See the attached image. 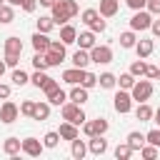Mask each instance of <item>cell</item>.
Returning a JSON list of instances; mask_svg holds the SVG:
<instances>
[{"instance_id":"obj_1","label":"cell","mask_w":160,"mask_h":160,"mask_svg":"<svg viewBox=\"0 0 160 160\" xmlns=\"http://www.w3.org/2000/svg\"><path fill=\"white\" fill-rule=\"evenodd\" d=\"M78 12H80V8H78L75 0H55L52 8H50V15H52L55 25H65V22L72 20Z\"/></svg>"},{"instance_id":"obj_2","label":"cell","mask_w":160,"mask_h":160,"mask_svg":"<svg viewBox=\"0 0 160 160\" xmlns=\"http://www.w3.org/2000/svg\"><path fill=\"white\" fill-rule=\"evenodd\" d=\"M80 20H82V22H85L92 32H105V20H102L100 10L88 8V10H82V12H80Z\"/></svg>"},{"instance_id":"obj_3","label":"cell","mask_w":160,"mask_h":160,"mask_svg":"<svg viewBox=\"0 0 160 160\" xmlns=\"http://www.w3.org/2000/svg\"><path fill=\"white\" fill-rule=\"evenodd\" d=\"M62 120H70V122H75L78 128L88 120L85 118V112H82V105H78V102H72V100H68V102H62Z\"/></svg>"},{"instance_id":"obj_4","label":"cell","mask_w":160,"mask_h":160,"mask_svg":"<svg viewBox=\"0 0 160 160\" xmlns=\"http://www.w3.org/2000/svg\"><path fill=\"white\" fill-rule=\"evenodd\" d=\"M130 95L135 102H148L152 98V82L150 80H135V85L130 88Z\"/></svg>"},{"instance_id":"obj_5","label":"cell","mask_w":160,"mask_h":160,"mask_svg":"<svg viewBox=\"0 0 160 160\" xmlns=\"http://www.w3.org/2000/svg\"><path fill=\"white\" fill-rule=\"evenodd\" d=\"M150 25H152V15H150L148 10H135V12H132V18H130V30L142 32V30H150Z\"/></svg>"},{"instance_id":"obj_6","label":"cell","mask_w":160,"mask_h":160,"mask_svg":"<svg viewBox=\"0 0 160 160\" xmlns=\"http://www.w3.org/2000/svg\"><path fill=\"white\" fill-rule=\"evenodd\" d=\"M112 108H115L120 115H128V112L132 110V95L120 88V90L115 92V98H112Z\"/></svg>"},{"instance_id":"obj_7","label":"cell","mask_w":160,"mask_h":160,"mask_svg":"<svg viewBox=\"0 0 160 160\" xmlns=\"http://www.w3.org/2000/svg\"><path fill=\"white\" fill-rule=\"evenodd\" d=\"M108 120L105 118H95V120H85L82 122V132L88 135V138H92V135H105L108 132Z\"/></svg>"},{"instance_id":"obj_8","label":"cell","mask_w":160,"mask_h":160,"mask_svg":"<svg viewBox=\"0 0 160 160\" xmlns=\"http://www.w3.org/2000/svg\"><path fill=\"white\" fill-rule=\"evenodd\" d=\"M90 60L98 62V65L112 62V50H110V45H95V48L90 50Z\"/></svg>"},{"instance_id":"obj_9","label":"cell","mask_w":160,"mask_h":160,"mask_svg":"<svg viewBox=\"0 0 160 160\" xmlns=\"http://www.w3.org/2000/svg\"><path fill=\"white\" fill-rule=\"evenodd\" d=\"M18 115H20V108H18L12 100H5V102H2V108H0V122L10 125V122H15V120H18Z\"/></svg>"},{"instance_id":"obj_10","label":"cell","mask_w":160,"mask_h":160,"mask_svg":"<svg viewBox=\"0 0 160 160\" xmlns=\"http://www.w3.org/2000/svg\"><path fill=\"white\" fill-rule=\"evenodd\" d=\"M45 150V142L38 140V138H25L22 140V152L30 155V158H40V152Z\"/></svg>"},{"instance_id":"obj_11","label":"cell","mask_w":160,"mask_h":160,"mask_svg":"<svg viewBox=\"0 0 160 160\" xmlns=\"http://www.w3.org/2000/svg\"><path fill=\"white\" fill-rule=\"evenodd\" d=\"M2 152H5V155H10V158H18V155L22 152V140H20V138H15V135L5 138V140H2Z\"/></svg>"},{"instance_id":"obj_12","label":"cell","mask_w":160,"mask_h":160,"mask_svg":"<svg viewBox=\"0 0 160 160\" xmlns=\"http://www.w3.org/2000/svg\"><path fill=\"white\" fill-rule=\"evenodd\" d=\"M88 152H92V155H105V152H108V140H105L102 135H92V138L88 140Z\"/></svg>"},{"instance_id":"obj_13","label":"cell","mask_w":160,"mask_h":160,"mask_svg":"<svg viewBox=\"0 0 160 160\" xmlns=\"http://www.w3.org/2000/svg\"><path fill=\"white\" fill-rule=\"evenodd\" d=\"M32 40V48H35V52H48L50 50V38H48V32H40V30H35V35L30 38Z\"/></svg>"},{"instance_id":"obj_14","label":"cell","mask_w":160,"mask_h":160,"mask_svg":"<svg viewBox=\"0 0 160 160\" xmlns=\"http://www.w3.org/2000/svg\"><path fill=\"white\" fill-rule=\"evenodd\" d=\"M82 50H92L95 45H98V40H95V32L92 30H85V32H78V40H75Z\"/></svg>"},{"instance_id":"obj_15","label":"cell","mask_w":160,"mask_h":160,"mask_svg":"<svg viewBox=\"0 0 160 160\" xmlns=\"http://www.w3.org/2000/svg\"><path fill=\"white\" fill-rule=\"evenodd\" d=\"M60 138L62 140H75V138H80V130H78V125L75 122H70V120H65L62 125H60Z\"/></svg>"},{"instance_id":"obj_16","label":"cell","mask_w":160,"mask_h":160,"mask_svg":"<svg viewBox=\"0 0 160 160\" xmlns=\"http://www.w3.org/2000/svg\"><path fill=\"white\" fill-rule=\"evenodd\" d=\"M70 155H72L75 160H82V158L88 155V142H85V140H80V138L70 140Z\"/></svg>"},{"instance_id":"obj_17","label":"cell","mask_w":160,"mask_h":160,"mask_svg":"<svg viewBox=\"0 0 160 160\" xmlns=\"http://www.w3.org/2000/svg\"><path fill=\"white\" fill-rule=\"evenodd\" d=\"M100 15L102 18H112V15H118V10H120V0H100Z\"/></svg>"},{"instance_id":"obj_18","label":"cell","mask_w":160,"mask_h":160,"mask_svg":"<svg viewBox=\"0 0 160 160\" xmlns=\"http://www.w3.org/2000/svg\"><path fill=\"white\" fill-rule=\"evenodd\" d=\"M152 48H155V42H152V40H148V38L135 42V52H138V58H142V60L152 55Z\"/></svg>"},{"instance_id":"obj_19","label":"cell","mask_w":160,"mask_h":160,"mask_svg":"<svg viewBox=\"0 0 160 160\" xmlns=\"http://www.w3.org/2000/svg\"><path fill=\"white\" fill-rule=\"evenodd\" d=\"M88 62H92V60H90V50H82V48H78V50L72 52V65L85 70V68H88Z\"/></svg>"},{"instance_id":"obj_20","label":"cell","mask_w":160,"mask_h":160,"mask_svg":"<svg viewBox=\"0 0 160 160\" xmlns=\"http://www.w3.org/2000/svg\"><path fill=\"white\" fill-rule=\"evenodd\" d=\"M68 98H70L72 102L82 105V102H88V88H82V85L78 82V85H72V90L68 92Z\"/></svg>"},{"instance_id":"obj_21","label":"cell","mask_w":160,"mask_h":160,"mask_svg":"<svg viewBox=\"0 0 160 160\" xmlns=\"http://www.w3.org/2000/svg\"><path fill=\"white\" fill-rule=\"evenodd\" d=\"M152 115H155V110H152L148 102H138V108H135V118H138L140 122H150Z\"/></svg>"},{"instance_id":"obj_22","label":"cell","mask_w":160,"mask_h":160,"mask_svg":"<svg viewBox=\"0 0 160 160\" xmlns=\"http://www.w3.org/2000/svg\"><path fill=\"white\" fill-rule=\"evenodd\" d=\"M5 52L22 55V40H20L18 35H10V38H5Z\"/></svg>"},{"instance_id":"obj_23","label":"cell","mask_w":160,"mask_h":160,"mask_svg":"<svg viewBox=\"0 0 160 160\" xmlns=\"http://www.w3.org/2000/svg\"><path fill=\"white\" fill-rule=\"evenodd\" d=\"M60 40H62L65 45H72V42L78 40V30H75L72 25H68V22H65V25L60 28Z\"/></svg>"},{"instance_id":"obj_24","label":"cell","mask_w":160,"mask_h":160,"mask_svg":"<svg viewBox=\"0 0 160 160\" xmlns=\"http://www.w3.org/2000/svg\"><path fill=\"white\" fill-rule=\"evenodd\" d=\"M82 72H85L82 68H70V70L62 72V80H65L68 85H78V82L82 80Z\"/></svg>"},{"instance_id":"obj_25","label":"cell","mask_w":160,"mask_h":160,"mask_svg":"<svg viewBox=\"0 0 160 160\" xmlns=\"http://www.w3.org/2000/svg\"><path fill=\"white\" fill-rule=\"evenodd\" d=\"M125 142H128V145H130L132 150H140V148H142V145H145L148 140H145V135H142V132L132 130V132H128V140H125Z\"/></svg>"},{"instance_id":"obj_26","label":"cell","mask_w":160,"mask_h":160,"mask_svg":"<svg viewBox=\"0 0 160 160\" xmlns=\"http://www.w3.org/2000/svg\"><path fill=\"white\" fill-rule=\"evenodd\" d=\"M10 80H12V85L22 88V85H28V82H30V75H28L25 70H20V68H12V75H10Z\"/></svg>"},{"instance_id":"obj_27","label":"cell","mask_w":160,"mask_h":160,"mask_svg":"<svg viewBox=\"0 0 160 160\" xmlns=\"http://www.w3.org/2000/svg\"><path fill=\"white\" fill-rule=\"evenodd\" d=\"M98 85L105 88V90H112V88L118 85V78H115L112 72H102V75H98Z\"/></svg>"},{"instance_id":"obj_28","label":"cell","mask_w":160,"mask_h":160,"mask_svg":"<svg viewBox=\"0 0 160 160\" xmlns=\"http://www.w3.org/2000/svg\"><path fill=\"white\" fill-rule=\"evenodd\" d=\"M50 118V102H35L32 120H48Z\"/></svg>"},{"instance_id":"obj_29","label":"cell","mask_w":160,"mask_h":160,"mask_svg":"<svg viewBox=\"0 0 160 160\" xmlns=\"http://www.w3.org/2000/svg\"><path fill=\"white\" fill-rule=\"evenodd\" d=\"M12 20H15V10H12V5H10V2L0 5V25H8V22H12Z\"/></svg>"},{"instance_id":"obj_30","label":"cell","mask_w":160,"mask_h":160,"mask_svg":"<svg viewBox=\"0 0 160 160\" xmlns=\"http://www.w3.org/2000/svg\"><path fill=\"white\" fill-rule=\"evenodd\" d=\"M35 25H38V30H40V32H50V30L55 28V20H52V15H40Z\"/></svg>"},{"instance_id":"obj_31","label":"cell","mask_w":160,"mask_h":160,"mask_svg":"<svg viewBox=\"0 0 160 160\" xmlns=\"http://www.w3.org/2000/svg\"><path fill=\"white\" fill-rule=\"evenodd\" d=\"M135 42H138V38H135V30H125V32H120V48H135Z\"/></svg>"},{"instance_id":"obj_32","label":"cell","mask_w":160,"mask_h":160,"mask_svg":"<svg viewBox=\"0 0 160 160\" xmlns=\"http://www.w3.org/2000/svg\"><path fill=\"white\" fill-rule=\"evenodd\" d=\"M45 60H48V65H50V68H55V65H60V62L65 60V52H60V50H52V48H50V50L45 52Z\"/></svg>"},{"instance_id":"obj_33","label":"cell","mask_w":160,"mask_h":160,"mask_svg":"<svg viewBox=\"0 0 160 160\" xmlns=\"http://www.w3.org/2000/svg\"><path fill=\"white\" fill-rule=\"evenodd\" d=\"M48 102H50V105H60V108H62V102H68V92H65L62 88H58L55 92H50V95H48Z\"/></svg>"},{"instance_id":"obj_34","label":"cell","mask_w":160,"mask_h":160,"mask_svg":"<svg viewBox=\"0 0 160 160\" xmlns=\"http://www.w3.org/2000/svg\"><path fill=\"white\" fill-rule=\"evenodd\" d=\"M48 80H50V75H48L45 70H35V72H32V78H30V82H32V85H35L38 90H40V88H42V85H45Z\"/></svg>"},{"instance_id":"obj_35","label":"cell","mask_w":160,"mask_h":160,"mask_svg":"<svg viewBox=\"0 0 160 160\" xmlns=\"http://www.w3.org/2000/svg\"><path fill=\"white\" fill-rule=\"evenodd\" d=\"M135 80H138V78H135V75H132V72L128 70V72H122V75L118 78V85H120L122 90H130V88L135 85Z\"/></svg>"},{"instance_id":"obj_36","label":"cell","mask_w":160,"mask_h":160,"mask_svg":"<svg viewBox=\"0 0 160 160\" xmlns=\"http://www.w3.org/2000/svg\"><path fill=\"white\" fill-rule=\"evenodd\" d=\"M132 152H135V150H132V148H130L128 142H122V145H118V148L112 150V155H115L118 160H128V158H130Z\"/></svg>"},{"instance_id":"obj_37","label":"cell","mask_w":160,"mask_h":160,"mask_svg":"<svg viewBox=\"0 0 160 160\" xmlns=\"http://www.w3.org/2000/svg\"><path fill=\"white\" fill-rule=\"evenodd\" d=\"M145 70H148V62H145L142 58H138V60L130 65V72H132L135 78H142V75H145Z\"/></svg>"},{"instance_id":"obj_38","label":"cell","mask_w":160,"mask_h":160,"mask_svg":"<svg viewBox=\"0 0 160 160\" xmlns=\"http://www.w3.org/2000/svg\"><path fill=\"white\" fill-rule=\"evenodd\" d=\"M62 138H60V132L58 130H50V132H45V138H42V142H45V148H58V142H60Z\"/></svg>"},{"instance_id":"obj_39","label":"cell","mask_w":160,"mask_h":160,"mask_svg":"<svg viewBox=\"0 0 160 160\" xmlns=\"http://www.w3.org/2000/svg\"><path fill=\"white\" fill-rule=\"evenodd\" d=\"M80 85H82V88H88V90H90V88H95V85H98V75H95V72H90V70H85V72H82V80H80Z\"/></svg>"},{"instance_id":"obj_40","label":"cell","mask_w":160,"mask_h":160,"mask_svg":"<svg viewBox=\"0 0 160 160\" xmlns=\"http://www.w3.org/2000/svg\"><path fill=\"white\" fill-rule=\"evenodd\" d=\"M32 68H35V70H48V68H50L48 60H45V52H35V55H32Z\"/></svg>"},{"instance_id":"obj_41","label":"cell","mask_w":160,"mask_h":160,"mask_svg":"<svg viewBox=\"0 0 160 160\" xmlns=\"http://www.w3.org/2000/svg\"><path fill=\"white\" fill-rule=\"evenodd\" d=\"M158 150H160V148H155V145H150V142H148V145H142V148H140V155H142L145 160H155V158H158Z\"/></svg>"},{"instance_id":"obj_42","label":"cell","mask_w":160,"mask_h":160,"mask_svg":"<svg viewBox=\"0 0 160 160\" xmlns=\"http://www.w3.org/2000/svg\"><path fill=\"white\" fill-rule=\"evenodd\" d=\"M32 112H35V100H25V102H20V115L32 118Z\"/></svg>"},{"instance_id":"obj_43","label":"cell","mask_w":160,"mask_h":160,"mask_svg":"<svg viewBox=\"0 0 160 160\" xmlns=\"http://www.w3.org/2000/svg\"><path fill=\"white\" fill-rule=\"evenodd\" d=\"M145 140H148L150 145H155V148H160V128H155V130H150V132L145 135Z\"/></svg>"},{"instance_id":"obj_44","label":"cell","mask_w":160,"mask_h":160,"mask_svg":"<svg viewBox=\"0 0 160 160\" xmlns=\"http://www.w3.org/2000/svg\"><path fill=\"white\" fill-rule=\"evenodd\" d=\"M58 88H60V85H58V80H55V78H50V80H48V82H45V85H42L40 90H42L45 95H50V92H55Z\"/></svg>"},{"instance_id":"obj_45","label":"cell","mask_w":160,"mask_h":160,"mask_svg":"<svg viewBox=\"0 0 160 160\" xmlns=\"http://www.w3.org/2000/svg\"><path fill=\"white\" fill-rule=\"evenodd\" d=\"M5 65L8 68H18V62H20V55H12V52H5Z\"/></svg>"},{"instance_id":"obj_46","label":"cell","mask_w":160,"mask_h":160,"mask_svg":"<svg viewBox=\"0 0 160 160\" xmlns=\"http://www.w3.org/2000/svg\"><path fill=\"white\" fill-rule=\"evenodd\" d=\"M145 10H148L150 15H160V0H148Z\"/></svg>"},{"instance_id":"obj_47","label":"cell","mask_w":160,"mask_h":160,"mask_svg":"<svg viewBox=\"0 0 160 160\" xmlns=\"http://www.w3.org/2000/svg\"><path fill=\"white\" fill-rule=\"evenodd\" d=\"M125 2L130 10H145V5H148V0H125Z\"/></svg>"},{"instance_id":"obj_48","label":"cell","mask_w":160,"mask_h":160,"mask_svg":"<svg viewBox=\"0 0 160 160\" xmlns=\"http://www.w3.org/2000/svg\"><path fill=\"white\" fill-rule=\"evenodd\" d=\"M158 72H160V68H155V65H148V70H145V78L155 80V78H158Z\"/></svg>"},{"instance_id":"obj_49","label":"cell","mask_w":160,"mask_h":160,"mask_svg":"<svg viewBox=\"0 0 160 160\" xmlns=\"http://www.w3.org/2000/svg\"><path fill=\"white\" fill-rule=\"evenodd\" d=\"M35 8H38V0H25L22 2V10L25 12H35Z\"/></svg>"},{"instance_id":"obj_50","label":"cell","mask_w":160,"mask_h":160,"mask_svg":"<svg viewBox=\"0 0 160 160\" xmlns=\"http://www.w3.org/2000/svg\"><path fill=\"white\" fill-rule=\"evenodd\" d=\"M0 98H2V100H8V98H10V85L0 82Z\"/></svg>"},{"instance_id":"obj_51","label":"cell","mask_w":160,"mask_h":160,"mask_svg":"<svg viewBox=\"0 0 160 160\" xmlns=\"http://www.w3.org/2000/svg\"><path fill=\"white\" fill-rule=\"evenodd\" d=\"M150 30H152V35H155V38H160V20H152Z\"/></svg>"},{"instance_id":"obj_52","label":"cell","mask_w":160,"mask_h":160,"mask_svg":"<svg viewBox=\"0 0 160 160\" xmlns=\"http://www.w3.org/2000/svg\"><path fill=\"white\" fill-rule=\"evenodd\" d=\"M38 2H40L42 8H52V2H55V0H38Z\"/></svg>"},{"instance_id":"obj_53","label":"cell","mask_w":160,"mask_h":160,"mask_svg":"<svg viewBox=\"0 0 160 160\" xmlns=\"http://www.w3.org/2000/svg\"><path fill=\"white\" fill-rule=\"evenodd\" d=\"M8 2H10L12 8H22V2H25V0H8Z\"/></svg>"},{"instance_id":"obj_54","label":"cell","mask_w":160,"mask_h":160,"mask_svg":"<svg viewBox=\"0 0 160 160\" xmlns=\"http://www.w3.org/2000/svg\"><path fill=\"white\" fill-rule=\"evenodd\" d=\"M5 68H8V65H5V60H0V78L5 75Z\"/></svg>"},{"instance_id":"obj_55","label":"cell","mask_w":160,"mask_h":160,"mask_svg":"<svg viewBox=\"0 0 160 160\" xmlns=\"http://www.w3.org/2000/svg\"><path fill=\"white\" fill-rule=\"evenodd\" d=\"M152 120H155V122H158V125H160V108H158V110H155V115H152Z\"/></svg>"},{"instance_id":"obj_56","label":"cell","mask_w":160,"mask_h":160,"mask_svg":"<svg viewBox=\"0 0 160 160\" xmlns=\"http://www.w3.org/2000/svg\"><path fill=\"white\" fill-rule=\"evenodd\" d=\"M5 2H8V0H0V5H5Z\"/></svg>"}]
</instances>
